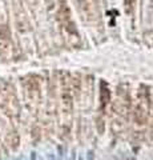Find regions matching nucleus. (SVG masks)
<instances>
[{
	"label": "nucleus",
	"instance_id": "nucleus-1",
	"mask_svg": "<svg viewBox=\"0 0 153 160\" xmlns=\"http://www.w3.org/2000/svg\"><path fill=\"white\" fill-rule=\"evenodd\" d=\"M57 19L59 23L63 28L64 33L67 35L68 39H71V42H79L80 36H79V31L76 28V24L73 22L71 8L68 6L67 0H59V7H57Z\"/></svg>",
	"mask_w": 153,
	"mask_h": 160
},
{
	"label": "nucleus",
	"instance_id": "nucleus-2",
	"mask_svg": "<svg viewBox=\"0 0 153 160\" xmlns=\"http://www.w3.org/2000/svg\"><path fill=\"white\" fill-rule=\"evenodd\" d=\"M148 115H149V99L145 95H140L139 102L136 104L135 108V120L139 126H144L148 120Z\"/></svg>",
	"mask_w": 153,
	"mask_h": 160
},
{
	"label": "nucleus",
	"instance_id": "nucleus-3",
	"mask_svg": "<svg viewBox=\"0 0 153 160\" xmlns=\"http://www.w3.org/2000/svg\"><path fill=\"white\" fill-rule=\"evenodd\" d=\"M23 86H24V89H26L28 96L32 100H36L41 91L40 76H37V75H28V76H26L23 80Z\"/></svg>",
	"mask_w": 153,
	"mask_h": 160
},
{
	"label": "nucleus",
	"instance_id": "nucleus-4",
	"mask_svg": "<svg viewBox=\"0 0 153 160\" xmlns=\"http://www.w3.org/2000/svg\"><path fill=\"white\" fill-rule=\"evenodd\" d=\"M80 12L89 22H96L98 19V7L96 0H77Z\"/></svg>",
	"mask_w": 153,
	"mask_h": 160
},
{
	"label": "nucleus",
	"instance_id": "nucleus-5",
	"mask_svg": "<svg viewBox=\"0 0 153 160\" xmlns=\"http://www.w3.org/2000/svg\"><path fill=\"white\" fill-rule=\"evenodd\" d=\"M100 88H101L100 89V106H101V109L104 111L111 102V89L105 82H101Z\"/></svg>",
	"mask_w": 153,
	"mask_h": 160
},
{
	"label": "nucleus",
	"instance_id": "nucleus-6",
	"mask_svg": "<svg viewBox=\"0 0 153 160\" xmlns=\"http://www.w3.org/2000/svg\"><path fill=\"white\" fill-rule=\"evenodd\" d=\"M136 2L137 0H124V12L128 15V16H131L133 13V11H135Z\"/></svg>",
	"mask_w": 153,
	"mask_h": 160
},
{
	"label": "nucleus",
	"instance_id": "nucleus-7",
	"mask_svg": "<svg viewBox=\"0 0 153 160\" xmlns=\"http://www.w3.org/2000/svg\"><path fill=\"white\" fill-rule=\"evenodd\" d=\"M125 160H136V159H125Z\"/></svg>",
	"mask_w": 153,
	"mask_h": 160
}]
</instances>
